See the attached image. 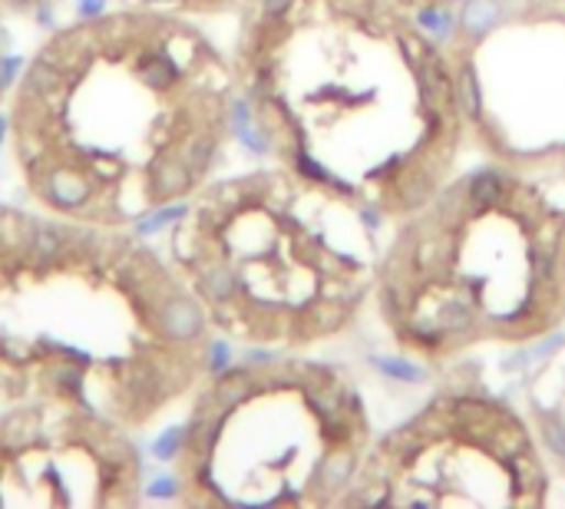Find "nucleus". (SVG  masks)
<instances>
[{"mask_svg": "<svg viewBox=\"0 0 565 509\" xmlns=\"http://www.w3.org/2000/svg\"><path fill=\"white\" fill-rule=\"evenodd\" d=\"M232 70L239 133L384 229L466 166L443 31L400 0H258Z\"/></svg>", "mask_w": 565, "mask_h": 509, "instance_id": "f257e3e1", "label": "nucleus"}, {"mask_svg": "<svg viewBox=\"0 0 565 509\" xmlns=\"http://www.w3.org/2000/svg\"><path fill=\"white\" fill-rule=\"evenodd\" d=\"M370 311L417 367L532 351L565 331V196L479 163L394 222Z\"/></svg>", "mask_w": 565, "mask_h": 509, "instance_id": "f03ea898", "label": "nucleus"}, {"mask_svg": "<svg viewBox=\"0 0 565 509\" xmlns=\"http://www.w3.org/2000/svg\"><path fill=\"white\" fill-rule=\"evenodd\" d=\"M179 225L192 295L248 351H318L370 311L384 225L301 173L272 163L215 182Z\"/></svg>", "mask_w": 565, "mask_h": 509, "instance_id": "7ed1b4c3", "label": "nucleus"}, {"mask_svg": "<svg viewBox=\"0 0 565 509\" xmlns=\"http://www.w3.org/2000/svg\"><path fill=\"white\" fill-rule=\"evenodd\" d=\"M377 436L354 374L308 351H252L212 370L186 423L196 502L341 509Z\"/></svg>", "mask_w": 565, "mask_h": 509, "instance_id": "20e7f679", "label": "nucleus"}, {"mask_svg": "<svg viewBox=\"0 0 565 509\" xmlns=\"http://www.w3.org/2000/svg\"><path fill=\"white\" fill-rule=\"evenodd\" d=\"M555 483L519 400L450 384L377 430L341 509L549 506Z\"/></svg>", "mask_w": 565, "mask_h": 509, "instance_id": "39448f33", "label": "nucleus"}, {"mask_svg": "<svg viewBox=\"0 0 565 509\" xmlns=\"http://www.w3.org/2000/svg\"><path fill=\"white\" fill-rule=\"evenodd\" d=\"M443 44L469 153L565 196V0H463Z\"/></svg>", "mask_w": 565, "mask_h": 509, "instance_id": "423d86ee", "label": "nucleus"}, {"mask_svg": "<svg viewBox=\"0 0 565 509\" xmlns=\"http://www.w3.org/2000/svg\"><path fill=\"white\" fill-rule=\"evenodd\" d=\"M532 351L516 400L535 430L552 483L565 489V334H555Z\"/></svg>", "mask_w": 565, "mask_h": 509, "instance_id": "0eeeda50", "label": "nucleus"}, {"mask_svg": "<svg viewBox=\"0 0 565 509\" xmlns=\"http://www.w3.org/2000/svg\"><path fill=\"white\" fill-rule=\"evenodd\" d=\"M47 199L57 209H80L90 199V182L77 169H54L47 176Z\"/></svg>", "mask_w": 565, "mask_h": 509, "instance_id": "6e6552de", "label": "nucleus"}, {"mask_svg": "<svg viewBox=\"0 0 565 509\" xmlns=\"http://www.w3.org/2000/svg\"><path fill=\"white\" fill-rule=\"evenodd\" d=\"M403 8H410V11H417V14H423L426 21H433V18H440V21H446L463 0H400Z\"/></svg>", "mask_w": 565, "mask_h": 509, "instance_id": "1a4fd4ad", "label": "nucleus"}, {"mask_svg": "<svg viewBox=\"0 0 565 509\" xmlns=\"http://www.w3.org/2000/svg\"><path fill=\"white\" fill-rule=\"evenodd\" d=\"M103 8H107V0H80V11H77V14L90 21V18H100Z\"/></svg>", "mask_w": 565, "mask_h": 509, "instance_id": "9d476101", "label": "nucleus"}, {"mask_svg": "<svg viewBox=\"0 0 565 509\" xmlns=\"http://www.w3.org/2000/svg\"><path fill=\"white\" fill-rule=\"evenodd\" d=\"M18 67H21V60H18V57H8L4 64H0V70H4V80H11V77L18 74Z\"/></svg>", "mask_w": 565, "mask_h": 509, "instance_id": "9b49d317", "label": "nucleus"}]
</instances>
